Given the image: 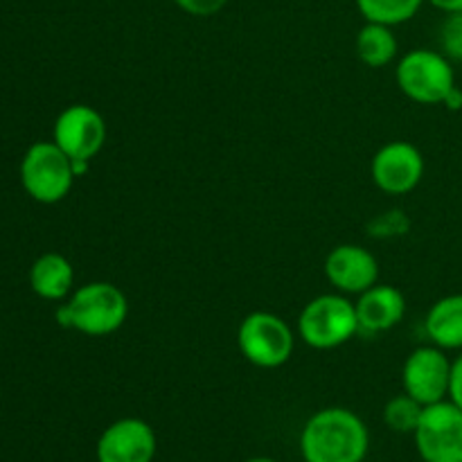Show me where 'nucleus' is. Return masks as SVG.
Instances as JSON below:
<instances>
[{"label":"nucleus","mask_w":462,"mask_h":462,"mask_svg":"<svg viewBox=\"0 0 462 462\" xmlns=\"http://www.w3.org/2000/svg\"><path fill=\"white\" fill-rule=\"evenodd\" d=\"M370 433L364 420L350 409L329 406L307 420L300 433L305 462H364Z\"/></svg>","instance_id":"nucleus-1"},{"label":"nucleus","mask_w":462,"mask_h":462,"mask_svg":"<svg viewBox=\"0 0 462 462\" xmlns=\"http://www.w3.org/2000/svg\"><path fill=\"white\" fill-rule=\"evenodd\" d=\"M129 316V300L117 284L88 282L75 289L59 307V325L86 337H106L117 332Z\"/></svg>","instance_id":"nucleus-2"},{"label":"nucleus","mask_w":462,"mask_h":462,"mask_svg":"<svg viewBox=\"0 0 462 462\" xmlns=\"http://www.w3.org/2000/svg\"><path fill=\"white\" fill-rule=\"evenodd\" d=\"M359 332L355 302L343 293H323L298 316V334L314 350H334Z\"/></svg>","instance_id":"nucleus-3"},{"label":"nucleus","mask_w":462,"mask_h":462,"mask_svg":"<svg viewBox=\"0 0 462 462\" xmlns=\"http://www.w3.org/2000/svg\"><path fill=\"white\" fill-rule=\"evenodd\" d=\"M75 179L72 161L52 140L34 143L21 161L23 189L45 206L63 201L70 194Z\"/></svg>","instance_id":"nucleus-4"},{"label":"nucleus","mask_w":462,"mask_h":462,"mask_svg":"<svg viewBox=\"0 0 462 462\" xmlns=\"http://www.w3.org/2000/svg\"><path fill=\"white\" fill-rule=\"evenodd\" d=\"M395 79L406 97L424 106H433L445 102L447 95L451 93L456 86V72L447 54L418 48L400 59Z\"/></svg>","instance_id":"nucleus-5"},{"label":"nucleus","mask_w":462,"mask_h":462,"mask_svg":"<svg viewBox=\"0 0 462 462\" xmlns=\"http://www.w3.org/2000/svg\"><path fill=\"white\" fill-rule=\"evenodd\" d=\"M237 346L244 359L255 368L273 370L287 364L293 355L291 328L287 320L271 311H253L239 323Z\"/></svg>","instance_id":"nucleus-6"},{"label":"nucleus","mask_w":462,"mask_h":462,"mask_svg":"<svg viewBox=\"0 0 462 462\" xmlns=\"http://www.w3.org/2000/svg\"><path fill=\"white\" fill-rule=\"evenodd\" d=\"M413 438L424 462H462V411L451 400L424 406Z\"/></svg>","instance_id":"nucleus-7"},{"label":"nucleus","mask_w":462,"mask_h":462,"mask_svg":"<svg viewBox=\"0 0 462 462\" xmlns=\"http://www.w3.org/2000/svg\"><path fill=\"white\" fill-rule=\"evenodd\" d=\"M451 364L447 350L438 346L415 347L402 368V386L406 395L413 397L422 406L438 404L449 400Z\"/></svg>","instance_id":"nucleus-8"},{"label":"nucleus","mask_w":462,"mask_h":462,"mask_svg":"<svg viewBox=\"0 0 462 462\" xmlns=\"http://www.w3.org/2000/svg\"><path fill=\"white\" fill-rule=\"evenodd\" d=\"M52 143L70 161H93L106 143V122L88 104H70L54 120Z\"/></svg>","instance_id":"nucleus-9"},{"label":"nucleus","mask_w":462,"mask_h":462,"mask_svg":"<svg viewBox=\"0 0 462 462\" xmlns=\"http://www.w3.org/2000/svg\"><path fill=\"white\" fill-rule=\"evenodd\" d=\"M370 176L383 194L402 197L413 192L424 176L422 152L406 140H393L374 153Z\"/></svg>","instance_id":"nucleus-10"},{"label":"nucleus","mask_w":462,"mask_h":462,"mask_svg":"<svg viewBox=\"0 0 462 462\" xmlns=\"http://www.w3.org/2000/svg\"><path fill=\"white\" fill-rule=\"evenodd\" d=\"M158 440L152 424L140 418H122L108 424L97 440V462H152Z\"/></svg>","instance_id":"nucleus-11"},{"label":"nucleus","mask_w":462,"mask_h":462,"mask_svg":"<svg viewBox=\"0 0 462 462\" xmlns=\"http://www.w3.org/2000/svg\"><path fill=\"white\" fill-rule=\"evenodd\" d=\"M323 269L325 278L338 293L361 296L379 282L377 257L359 244H341V246L332 248Z\"/></svg>","instance_id":"nucleus-12"},{"label":"nucleus","mask_w":462,"mask_h":462,"mask_svg":"<svg viewBox=\"0 0 462 462\" xmlns=\"http://www.w3.org/2000/svg\"><path fill=\"white\" fill-rule=\"evenodd\" d=\"M361 334H382L404 320L406 298L391 284H374L355 302Z\"/></svg>","instance_id":"nucleus-13"},{"label":"nucleus","mask_w":462,"mask_h":462,"mask_svg":"<svg viewBox=\"0 0 462 462\" xmlns=\"http://www.w3.org/2000/svg\"><path fill=\"white\" fill-rule=\"evenodd\" d=\"M30 287L43 300H66L75 287V269L61 253H43L30 269Z\"/></svg>","instance_id":"nucleus-14"},{"label":"nucleus","mask_w":462,"mask_h":462,"mask_svg":"<svg viewBox=\"0 0 462 462\" xmlns=\"http://www.w3.org/2000/svg\"><path fill=\"white\" fill-rule=\"evenodd\" d=\"M424 329L433 346L462 352V293H451L433 302L424 319Z\"/></svg>","instance_id":"nucleus-15"},{"label":"nucleus","mask_w":462,"mask_h":462,"mask_svg":"<svg viewBox=\"0 0 462 462\" xmlns=\"http://www.w3.org/2000/svg\"><path fill=\"white\" fill-rule=\"evenodd\" d=\"M397 36L393 27L382 23H365L356 34V57L368 68H383L397 57Z\"/></svg>","instance_id":"nucleus-16"},{"label":"nucleus","mask_w":462,"mask_h":462,"mask_svg":"<svg viewBox=\"0 0 462 462\" xmlns=\"http://www.w3.org/2000/svg\"><path fill=\"white\" fill-rule=\"evenodd\" d=\"M427 0H356V9L365 23H382V25L397 27L418 16Z\"/></svg>","instance_id":"nucleus-17"},{"label":"nucleus","mask_w":462,"mask_h":462,"mask_svg":"<svg viewBox=\"0 0 462 462\" xmlns=\"http://www.w3.org/2000/svg\"><path fill=\"white\" fill-rule=\"evenodd\" d=\"M424 406L415 402L413 397L402 393V395L393 397L386 406H383V422L391 431L395 433H415L420 418H422Z\"/></svg>","instance_id":"nucleus-18"},{"label":"nucleus","mask_w":462,"mask_h":462,"mask_svg":"<svg viewBox=\"0 0 462 462\" xmlns=\"http://www.w3.org/2000/svg\"><path fill=\"white\" fill-rule=\"evenodd\" d=\"M442 54L462 63V12L447 14L440 27Z\"/></svg>","instance_id":"nucleus-19"},{"label":"nucleus","mask_w":462,"mask_h":462,"mask_svg":"<svg viewBox=\"0 0 462 462\" xmlns=\"http://www.w3.org/2000/svg\"><path fill=\"white\" fill-rule=\"evenodd\" d=\"M171 3L183 9L185 14H189V16L206 18L219 14L228 5V0H171Z\"/></svg>","instance_id":"nucleus-20"},{"label":"nucleus","mask_w":462,"mask_h":462,"mask_svg":"<svg viewBox=\"0 0 462 462\" xmlns=\"http://www.w3.org/2000/svg\"><path fill=\"white\" fill-rule=\"evenodd\" d=\"M449 400L462 411V352L451 364V383H449Z\"/></svg>","instance_id":"nucleus-21"},{"label":"nucleus","mask_w":462,"mask_h":462,"mask_svg":"<svg viewBox=\"0 0 462 462\" xmlns=\"http://www.w3.org/2000/svg\"><path fill=\"white\" fill-rule=\"evenodd\" d=\"M431 3L433 7L440 9L445 14H454V12H462V0H427Z\"/></svg>","instance_id":"nucleus-22"},{"label":"nucleus","mask_w":462,"mask_h":462,"mask_svg":"<svg viewBox=\"0 0 462 462\" xmlns=\"http://www.w3.org/2000/svg\"><path fill=\"white\" fill-rule=\"evenodd\" d=\"M445 104L447 108H451V111H460L462 108V90L458 88V86H454V88H451V93L447 95L445 97Z\"/></svg>","instance_id":"nucleus-23"},{"label":"nucleus","mask_w":462,"mask_h":462,"mask_svg":"<svg viewBox=\"0 0 462 462\" xmlns=\"http://www.w3.org/2000/svg\"><path fill=\"white\" fill-rule=\"evenodd\" d=\"M246 462H278V460L264 458V456H257V458H251V460H246Z\"/></svg>","instance_id":"nucleus-24"}]
</instances>
